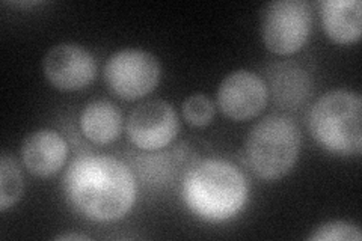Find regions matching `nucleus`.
I'll use <instances>...</instances> for the list:
<instances>
[{
  "instance_id": "17",
  "label": "nucleus",
  "mask_w": 362,
  "mask_h": 241,
  "mask_svg": "<svg viewBox=\"0 0 362 241\" xmlns=\"http://www.w3.org/2000/svg\"><path fill=\"white\" fill-rule=\"evenodd\" d=\"M54 240H61V241H85V240H90L89 235L86 234H78V233H65V234H58L54 237Z\"/></svg>"
},
{
  "instance_id": "13",
  "label": "nucleus",
  "mask_w": 362,
  "mask_h": 241,
  "mask_svg": "<svg viewBox=\"0 0 362 241\" xmlns=\"http://www.w3.org/2000/svg\"><path fill=\"white\" fill-rule=\"evenodd\" d=\"M78 125L89 142L107 145L118 139L122 117L118 107L109 100H94L82 109Z\"/></svg>"
},
{
  "instance_id": "1",
  "label": "nucleus",
  "mask_w": 362,
  "mask_h": 241,
  "mask_svg": "<svg viewBox=\"0 0 362 241\" xmlns=\"http://www.w3.org/2000/svg\"><path fill=\"white\" fill-rule=\"evenodd\" d=\"M62 186L71 208L89 222H118L136 201L132 170L112 155L86 154L74 158Z\"/></svg>"
},
{
  "instance_id": "15",
  "label": "nucleus",
  "mask_w": 362,
  "mask_h": 241,
  "mask_svg": "<svg viewBox=\"0 0 362 241\" xmlns=\"http://www.w3.org/2000/svg\"><path fill=\"white\" fill-rule=\"evenodd\" d=\"M310 241H361L362 234L359 226L343 222V221H334L326 222L320 226L313 229L308 235Z\"/></svg>"
},
{
  "instance_id": "16",
  "label": "nucleus",
  "mask_w": 362,
  "mask_h": 241,
  "mask_svg": "<svg viewBox=\"0 0 362 241\" xmlns=\"http://www.w3.org/2000/svg\"><path fill=\"white\" fill-rule=\"evenodd\" d=\"M183 118L194 127H206L214 117V102L204 94H194L183 102Z\"/></svg>"
},
{
  "instance_id": "8",
  "label": "nucleus",
  "mask_w": 362,
  "mask_h": 241,
  "mask_svg": "<svg viewBox=\"0 0 362 241\" xmlns=\"http://www.w3.org/2000/svg\"><path fill=\"white\" fill-rule=\"evenodd\" d=\"M42 73L53 88L71 93L93 83L97 65L94 56L83 45L64 42L45 53Z\"/></svg>"
},
{
  "instance_id": "10",
  "label": "nucleus",
  "mask_w": 362,
  "mask_h": 241,
  "mask_svg": "<svg viewBox=\"0 0 362 241\" xmlns=\"http://www.w3.org/2000/svg\"><path fill=\"white\" fill-rule=\"evenodd\" d=\"M20 155L23 165L32 175L49 178L64 167L68 157V143L56 130L40 129L23 141Z\"/></svg>"
},
{
  "instance_id": "7",
  "label": "nucleus",
  "mask_w": 362,
  "mask_h": 241,
  "mask_svg": "<svg viewBox=\"0 0 362 241\" xmlns=\"http://www.w3.org/2000/svg\"><path fill=\"white\" fill-rule=\"evenodd\" d=\"M180 129L178 114L173 105L163 100L144 101L127 119L129 141L144 151H158L171 145Z\"/></svg>"
},
{
  "instance_id": "4",
  "label": "nucleus",
  "mask_w": 362,
  "mask_h": 241,
  "mask_svg": "<svg viewBox=\"0 0 362 241\" xmlns=\"http://www.w3.org/2000/svg\"><path fill=\"white\" fill-rule=\"evenodd\" d=\"M314 139L327 151L359 155L362 149V98L355 90L334 89L323 94L310 110Z\"/></svg>"
},
{
  "instance_id": "6",
  "label": "nucleus",
  "mask_w": 362,
  "mask_h": 241,
  "mask_svg": "<svg viewBox=\"0 0 362 241\" xmlns=\"http://www.w3.org/2000/svg\"><path fill=\"white\" fill-rule=\"evenodd\" d=\"M105 80L122 100H139L157 88L162 77L160 61L145 50L124 49L113 53L105 65Z\"/></svg>"
},
{
  "instance_id": "14",
  "label": "nucleus",
  "mask_w": 362,
  "mask_h": 241,
  "mask_svg": "<svg viewBox=\"0 0 362 241\" xmlns=\"http://www.w3.org/2000/svg\"><path fill=\"white\" fill-rule=\"evenodd\" d=\"M25 182L13 155L2 153L0 157V211L5 213L20 201Z\"/></svg>"
},
{
  "instance_id": "9",
  "label": "nucleus",
  "mask_w": 362,
  "mask_h": 241,
  "mask_svg": "<svg viewBox=\"0 0 362 241\" xmlns=\"http://www.w3.org/2000/svg\"><path fill=\"white\" fill-rule=\"evenodd\" d=\"M269 89L264 80L249 70L226 76L218 89V107L226 118L246 121L255 118L267 105Z\"/></svg>"
},
{
  "instance_id": "5",
  "label": "nucleus",
  "mask_w": 362,
  "mask_h": 241,
  "mask_svg": "<svg viewBox=\"0 0 362 241\" xmlns=\"http://www.w3.org/2000/svg\"><path fill=\"white\" fill-rule=\"evenodd\" d=\"M313 11L307 0H274L262 13V38L275 54H293L307 44Z\"/></svg>"
},
{
  "instance_id": "3",
  "label": "nucleus",
  "mask_w": 362,
  "mask_h": 241,
  "mask_svg": "<svg viewBox=\"0 0 362 241\" xmlns=\"http://www.w3.org/2000/svg\"><path fill=\"white\" fill-rule=\"evenodd\" d=\"M300 142V130L290 117L269 114L258 121L246 137V165L258 178L281 180L296 165Z\"/></svg>"
},
{
  "instance_id": "2",
  "label": "nucleus",
  "mask_w": 362,
  "mask_h": 241,
  "mask_svg": "<svg viewBox=\"0 0 362 241\" xmlns=\"http://www.w3.org/2000/svg\"><path fill=\"white\" fill-rule=\"evenodd\" d=\"M181 196L199 219L219 223L243 210L249 184L243 172L222 158H206L192 166L181 182Z\"/></svg>"
},
{
  "instance_id": "11",
  "label": "nucleus",
  "mask_w": 362,
  "mask_h": 241,
  "mask_svg": "<svg viewBox=\"0 0 362 241\" xmlns=\"http://www.w3.org/2000/svg\"><path fill=\"white\" fill-rule=\"evenodd\" d=\"M322 25L337 44H354L361 40L362 4L359 0H325L320 4Z\"/></svg>"
},
{
  "instance_id": "12",
  "label": "nucleus",
  "mask_w": 362,
  "mask_h": 241,
  "mask_svg": "<svg viewBox=\"0 0 362 241\" xmlns=\"http://www.w3.org/2000/svg\"><path fill=\"white\" fill-rule=\"evenodd\" d=\"M269 86L275 105L294 110L308 98L311 80L307 71L298 64L282 62L270 68Z\"/></svg>"
}]
</instances>
